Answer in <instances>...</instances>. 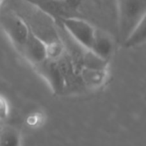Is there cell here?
Instances as JSON below:
<instances>
[{
    "label": "cell",
    "instance_id": "obj_9",
    "mask_svg": "<svg viewBox=\"0 0 146 146\" xmlns=\"http://www.w3.org/2000/svg\"><path fill=\"white\" fill-rule=\"evenodd\" d=\"M0 146H20V134L12 126H0Z\"/></svg>",
    "mask_w": 146,
    "mask_h": 146
},
{
    "label": "cell",
    "instance_id": "obj_8",
    "mask_svg": "<svg viewBox=\"0 0 146 146\" xmlns=\"http://www.w3.org/2000/svg\"><path fill=\"white\" fill-rule=\"evenodd\" d=\"M146 40V17L142 19L134 29L129 33L125 40L123 41L124 45L127 48H132V47L140 46L144 44Z\"/></svg>",
    "mask_w": 146,
    "mask_h": 146
},
{
    "label": "cell",
    "instance_id": "obj_3",
    "mask_svg": "<svg viewBox=\"0 0 146 146\" xmlns=\"http://www.w3.org/2000/svg\"><path fill=\"white\" fill-rule=\"evenodd\" d=\"M59 23L78 44L89 50L95 33V28L90 23L75 16L63 18Z\"/></svg>",
    "mask_w": 146,
    "mask_h": 146
},
{
    "label": "cell",
    "instance_id": "obj_7",
    "mask_svg": "<svg viewBox=\"0 0 146 146\" xmlns=\"http://www.w3.org/2000/svg\"><path fill=\"white\" fill-rule=\"evenodd\" d=\"M113 50L114 44L111 37L107 33L95 29L93 41L88 51H90L94 56L99 58L100 60H106L111 56Z\"/></svg>",
    "mask_w": 146,
    "mask_h": 146
},
{
    "label": "cell",
    "instance_id": "obj_2",
    "mask_svg": "<svg viewBox=\"0 0 146 146\" xmlns=\"http://www.w3.org/2000/svg\"><path fill=\"white\" fill-rule=\"evenodd\" d=\"M0 23L9 40L20 52L31 28L20 16L14 13L3 14L0 18Z\"/></svg>",
    "mask_w": 146,
    "mask_h": 146
},
{
    "label": "cell",
    "instance_id": "obj_4",
    "mask_svg": "<svg viewBox=\"0 0 146 146\" xmlns=\"http://www.w3.org/2000/svg\"><path fill=\"white\" fill-rule=\"evenodd\" d=\"M20 53L31 64L37 65L49 57V47L42 38L30 29Z\"/></svg>",
    "mask_w": 146,
    "mask_h": 146
},
{
    "label": "cell",
    "instance_id": "obj_6",
    "mask_svg": "<svg viewBox=\"0 0 146 146\" xmlns=\"http://www.w3.org/2000/svg\"><path fill=\"white\" fill-rule=\"evenodd\" d=\"M39 74L44 77L54 92H61L64 87V77L61 68L57 62L48 57L43 62L34 65Z\"/></svg>",
    "mask_w": 146,
    "mask_h": 146
},
{
    "label": "cell",
    "instance_id": "obj_5",
    "mask_svg": "<svg viewBox=\"0 0 146 146\" xmlns=\"http://www.w3.org/2000/svg\"><path fill=\"white\" fill-rule=\"evenodd\" d=\"M31 5L37 7L40 11L48 15L56 22L61 19L74 16V9L68 5L65 0H25Z\"/></svg>",
    "mask_w": 146,
    "mask_h": 146
},
{
    "label": "cell",
    "instance_id": "obj_1",
    "mask_svg": "<svg viewBox=\"0 0 146 146\" xmlns=\"http://www.w3.org/2000/svg\"><path fill=\"white\" fill-rule=\"evenodd\" d=\"M118 29L122 40H125L134 27L146 17V0H116Z\"/></svg>",
    "mask_w": 146,
    "mask_h": 146
},
{
    "label": "cell",
    "instance_id": "obj_10",
    "mask_svg": "<svg viewBox=\"0 0 146 146\" xmlns=\"http://www.w3.org/2000/svg\"><path fill=\"white\" fill-rule=\"evenodd\" d=\"M8 113L9 108L8 105H7V102L5 101V99L2 96H0V121L4 120L8 116Z\"/></svg>",
    "mask_w": 146,
    "mask_h": 146
},
{
    "label": "cell",
    "instance_id": "obj_11",
    "mask_svg": "<svg viewBox=\"0 0 146 146\" xmlns=\"http://www.w3.org/2000/svg\"><path fill=\"white\" fill-rule=\"evenodd\" d=\"M65 1H66V2L68 3L69 6H70L72 9H74V10L79 6L80 2H81V0H65Z\"/></svg>",
    "mask_w": 146,
    "mask_h": 146
}]
</instances>
